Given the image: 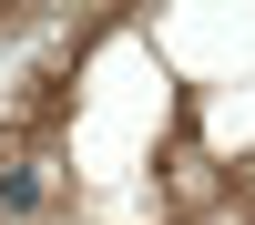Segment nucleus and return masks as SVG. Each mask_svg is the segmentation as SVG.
Instances as JSON below:
<instances>
[{
	"mask_svg": "<svg viewBox=\"0 0 255 225\" xmlns=\"http://www.w3.org/2000/svg\"><path fill=\"white\" fill-rule=\"evenodd\" d=\"M0 205H41V174H31V164H0Z\"/></svg>",
	"mask_w": 255,
	"mask_h": 225,
	"instance_id": "nucleus-1",
	"label": "nucleus"
}]
</instances>
